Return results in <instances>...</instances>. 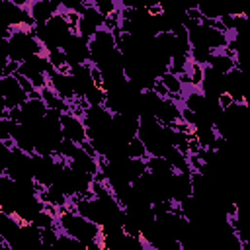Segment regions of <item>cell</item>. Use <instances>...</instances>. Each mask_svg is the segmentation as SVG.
Here are the masks:
<instances>
[{"mask_svg": "<svg viewBox=\"0 0 250 250\" xmlns=\"http://www.w3.org/2000/svg\"><path fill=\"white\" fill-rule=\"evenodd\" d=\"M55 223H57V227H59L61 232H64V234L80 240L84 246L88 242H94V240L100 238V225L84 219L82 215H78L76 211L66 209L64 205L59 207V215H57Z\"/></svg>", "mask_w": 250, "mask_h": 250, "instance_id": "6da1fadb", "label": "cell"}, {"mask_svg": "<svg viewBox=\"0 0 250 250\" xmlns=\"http://www.w3.org/2000/svg\"><path fill=\"white\" fill-rule=\"evenodd\" d=\"M59 127H61V133L66 141L74 143V145H80L88 139L86 135V125L82 121V115H76L72 111H61L59 115Z\"/></svg>", "mask_w": 250, "mask_h": 250, "instance_id": "7a4b0ae2", "label": "cell"}, {"mask_svg": "<svg viewBox=\"0 0 250 250\" xmlns=\"http://www.w3.org/2000/svg\"><path fill=\"white\" fill-rule=\"evenodd\" d=\"M0 96H2L4 104H6V109H10V107H20V105L27 100V94H25L23 88L20 86L16 72H14V74H4V76L0 78Z\"/></svg>", "mask_w": 250, "mask_h": 250, "instance_id": "3957f363", "label": "cell"}, {"mask_svg": "<svg viewBox=\"0 0 250 250\" xmlns=\"http://www.w3.org/2000/svg\"><path fill=\"white\" fill-rule=\"evenodd\" d=\"M223 84H225V92L230 94L234 102L248 104V100H246V80H244L242 68L234 66L229 72H225L223 74Z\"/></svg>", "mask_w": 250, "mask_h": 250, "instance_id": "277c9868", "label": "cell"}, {"mask_svg": "<svg viewBox=\"0 0 250 250\" xmlns=\"http://www.w3.org/2000/svg\"><path fill=\"white\" fill-rule=\"evenodd\" d=\"M62 51L68 59V64H84L90 62V53H88V41L84 37H80L78 33H72L66 43L62 45Z\"/></svg>", "mask_w": 250, "mask_h": 250, "instance_id": "5b68a950", "label": "cell"}, {"mask_svg": "<svg viewBox=\"0 0 250 250\" xmlns=\"http://www.w3.org/2000/svg\"><path fill=\"white\" fill-rule=\"evenodd\" d=\"M59 12H62L61 0H31V4L27 6V16L31 18L33 25L45 23L51 16Z\"/></svg>", "mask_w": 250, "mask_h": 250, "instance_id": "8992f818", "label": "cell"}, {"mask_svg": "<svg viewBox=\"0 0 250 250\" xmlns=\"http://www.w3.org/2000/svg\"><path fill=\"white\" fill-rule=\"evenodd\" d=\"M47 84L53 88V92L66 100L68 104L76 98V92H74V82H72V74H64V72H59V70H51L47 74Z\"/></svg>", "mask_w": 250, "mask_h": 250, "instance_id": "52a82bcc", "label": "cell"}, {"mask_svg": "<svg viewBox=\"0 0 250 250\" xmlns=\"http://www.w3.org/2000/svg\"><path fill=\"white\" fill-rule=\"evenodd\" d=\"M160 80H162V84L166 86V90L170 92V98L174 100V102H182V98H184V92H186V84L180 80V76L178 74H174V72H170V70H164L160 76H158Z\"/></svg>", "mask_w": 250, "mask_h": 250, "instance_id": "ba28073f", "label": "cell"}, {"mask_svg": "<svg viewBox=\"0 0 250 250\" xmlns=\"http://www.w3.org/2000/svg\"><path fill=\"white\" fill-rule=\"evenodd\" d=\"M207 66H211V68L217 70L219 74H225V72H229L230 68H234V66H238V64H236V61H234L230 55H227V53H223V51H215V53L209 55Z\"/></svg>", "mask_w": 250, "mask_h": 250, "instance_id": "9c48e42d", "label": "cell"}, {"mask_svg": "<svg viewBox=\"0 0 250 250\" xmlns=\"http://www.w3.org/2000/svg\"><path fill=\"white\" fill-rule=\"evenodd\" d=\"M125 154L127 158H141V160H146L148 158V150L145 146V143L139 139V135H133L127 145H125Z\"/></svg>", "mask_w": 250, "mask_h": 250, "instance_id": "30bf717a", "label": "cell"}, {"mask_svg": "<svg viewBox=\"0 0 250 250\" xmlns=\"http://www.w3.org/2000/svg\"><path fill=\"white\" fill-rule=\"evenodd\" d=\"M94 6H96V10H98L104 18L113 16V14H117V12L121 10V4H119L117 0H94Z\"/></svg>", "mask_w": 250, "mask_h": 250, "instance_id": "8fae6325", "label": "cell"}, {"mask_svg": "<svg viewBox=\"0 0 250 250\" xmlns=\"http://www.w3.org/2000/svg\"><path fill=\"white\" fill-rule=\"evenodd\" d=\"M6 62H8V61H4V59H0V78L4 76V66H6Z\"/></svg>", "mask_w": 250, "mask_h": 250, "instance_id": "7c38bea8", "label": "cell"}]
</instances>
